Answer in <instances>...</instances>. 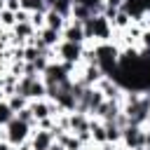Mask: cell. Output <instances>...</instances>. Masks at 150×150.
<instances>
[{"label":"cell","instance_id":"cell-1","mask_svg":"<svg viewBox=\"0 0 150 150\" xmlns=\"http://www.w3.org/2000/svg\"><path fill=\"white\" fill-rule=\"evenodd\" d=\"M94 56H96V66L103 70V75H110L117 70L120 63V47L110 40V42H96L94 45Z\"/></svg>","mask_w":150,"mask_h":150},{"label":"cell","instance_id":"cell-2","mask_svg":"<svg viewBox=\"0 0 150 150\" xmlns=\"http://www.w3.org/2000/svg\"><path fill=\"white\" fill-rule=\"evenodd\" d=\"M2 129H5V138H7L14 148H16V145H21V143H26V141L30 138V131H33V127H30V124H26L23 120H19L16 115H14V117H12Z\"/></svg>","mask_w":150,"mask_h":150},{"label":"cell","instance_id":"cell-3","mask_svg":"<svg viewBox=\"0 0 150 150\" xmlns=\"http://www.w3.org/2000/svg\"><path fill=\"white\" fill-rule=\"evenodd\" d=\"M82 54H84V45H80V42L61 40V42L56 45V59L63 61V63L80 66V63H82Z\"/></svg>","mask_w":150,"mask_h":150},{"label":"cell","instance_id":"cell-4","mask_svg":"<svg viewBox=\"0 0 150 150\" xmlns=\"http://www.w3.org/2000/svg\"><path fill=\"white\" fill-rule=\"evenodd\" d=\"M143 136H145V129H143L141 124H127V127L122 129V138H120L122 150L143 148Z\"/></svg>","mask_w":150,"mask_h":150},{"label":"cell","instance_id":"cell-5","mask_svg":"<svg viewBox=\"0 0 150 150\" xmlns=\"http://www.w3.org/2000/svg\"><path fill=\"white\" fill-rule=\"evenodd\" d=\"M28 108H30V112H33V117H35L38 122H40V120H45V117H56V115H59L56 103H54V101H49L47 96H45V98L28 101Z\"/></svg>","mask_w":150,"mask_h":150},{"label":"cell","instance_id":"cell-6","mask_svg":"<svg viewBox=\"0 0 150 150\" xmlns=\"http://www.w3.org/2000/svg\"><path fill=\"white\" fill-rule=\"evenodd\" d=\"M61 40L84 45L87 40H84V28H82V21H77V19H68V21H66V26H63V30H61Z\"/></svg>","mask_w":150,"mask_h":150},{"label":"cell","instance_id":"cell-7","mask_svg":"<svg viewBox=\"0 0 150 150\" xmlns=\"http://www.w3.org/2000/svg\"><path fill=\"white\" fill-rule=\"evenodd\" d=\"M28 143H30V148H33V150H49V148H52V143H54V134H52V131H47V129L33 127Z\"/></svg>","mask_w":150,"mask_h":150},{"label":"cell","instance_id":"cell-8","mask_svg":"<svg viewBox=\"0 0 150 150\" xmlns=\"http://www.w3.org/2000/svg\"><path fill=\"white\" fill-rule=\"evenodd\" d=\"M89 122L91 117L82 110H73L68 112V131L70 134H82V131H89Z\"/></svg>","mask_w":150,"mask_h":150},{"label":"cell","instance_id":"cell-9","mask_svg":"<svg viewBox=\"0 0 150 150\" xmlns=\"http://www.w3.org/2000/svg\"><path fill=\"white\" fill-rule=\"evenodd\" d=\"M35 35H38V40H40L45 47H52V49H56V45L61 42V33L54 30V28H47V26H42Z\"/></svg>","mask_w":150,"mask_h":150},{"label":"cell","instance_id":"cell-10","mask_svg":"<svg viewBox=\"0 0 150 150\" xmlns=\"http://www.w3.org/2000/svg\"><path fill=\"white\" fill-rule=\"evenodd\" d=\"M66 21H68V16L59 14V12H56V9H52V7L45 12V26H47V28H54V30H59V33H61V30H63V26H66Z\"/></svg>","mask_w":150,"mask_h":150},{"label":"cell","instance_id":"cell-11","mask_svg":"<svg viewBox=\"0 0 150 150\" xmlns=\"http://www.w3.org/2000/svg\"><path fill=\"white\" fill-rule=\"evenodd\" d=\"M89 134H91V145H101V143H105V127H103L101 120L91 117V122H89Z\"/></svg>","mask_w":150,"mask_h":150},{"label":"cell","instance_id":"cell-12","mask_svg":"<svg viewBox=\"0 0 150 150\" xmlns=\"http://www.w3.org/2000/svg\"><path fill=\"white\" fill-rule=\"evenodd\" d=\"M103 127H105V141H108V143H120V138H122V127H120L115 120L103 122Z\"/></svg>","mask_w":150,"mask_h":150},{"label":"cell","instance_id":"cell-13","mask_svg":"<svg viewBox=\"0 0 150 150\" xmlns=\"http://www.w3.org/2000/svg\"><path fill=\"white\" fill-rule=\"evenodd\" d=\"M110 23H112V28H115V30H127V28H129V23H131V16H129L124 9H117V14L112 16V21H110Z\"/></svg>","mask_w":150,"mask_h":150},{"label":"cell","instance_id":"cell-14","mask_svg":"<svg viewBox=\"0 0 150 150\" xmlns=\"http://www.w3.org/2000/svg\"><path fill=\"white\" fill-rule=\"evenodd\" d=\"M91 14V9L87 5H80V2H73V9H70V19H77V21H87Z\"/></svg>","mask_w":150,"mask_h":150},{"label":"cell","instance_id":"cell-15","mask_svg":"<svg viewBox=\"0 0 150 150\" xmlns=\"http://www.w3.org/2000/svg\"><path fill=\"white\" fill-rule=\"evenodd\" d=\"M5 98H7L9 108L14 110V115H16L19 110H23V108L28 105V98H26V96H21V94H16V91H14V94H9V96H5Z\"/></svg>","mask_w":150,"mask_h":150},{"label":"cell","instance_id":"cell-16","mask_svg":"<svg viewBox=\"0 0 150 150\" xmlns=\"http://www.w3.org/2000/svg\"><path fill=\"white\" fill-rule=\"evenodd\" d=\"M21 9H26V12H47L49 7H47V2L45 0H21Z\"/></svg>","mask_w":150,"mask_h":150},{"label":"cell","instance_id":"cell-17","mask_svg":"<svg viewBox=\"0 0 150 150\" xmlns=\"http://www.w3.org/2000/svg\"><path fill=\"white\" fill-rule=\"evenodd\" d=\"M14 117V110L9 108V103H7V98H0V127H5L9 120Z\"/></svg>","mask_w":150,"mask_h":150},{"label":"cell","instance_id":"cell-18","mask_svg":"<svg viewBox=\"0 0 150 150\" xmlns=\"http://www.w3.org/2000/svg\"><path fill=\"white\" fill-rule=\"evenodd\" d=\"M16 23V19H14V12H9V9H2L0 12V28H12Z\"/></svg>","mask_w":150,"mask_h":150},{"label":"cell","instance_id":"cell-19","mask_svg":"<svg viewBox=\"0 0 150 150\" xmlns=\"http://www.w3.org/2000/svg\"><path fill=\"white\" fill-rule=\"evenodd\" d=\"M16 117H19V120H23V122H26V124H30V127H38V120L33 117V112H30V108H28V105H26L23 110H19V112H16Z\"/></svg>","mask_w":150,"mask_h":150},{"label":"cell","instance_id":"cell-20","mask_svg":"<svg viewBox=\"0 0 150 150\" xmlns=\"http://www.w3.org/2000/svg\"><path fill=\"white\" fill-rule=\"evenodd\" d=\"M30 23H33L35 30H40V28L45 26V12H33V14H30Z\"/></svg>","mask_w":150,"mask_h":150},{"label":"cell","instance_id":"cell-21","mask_svg":"<svg viewBox=\"0 0 150 150\" xmlns=\"http://www.w3.org/2000/svg\"><path fill=\"white\" fill-rule=\"evenodd\" d=\"M5 9H9V12L21 9V0H5Z\"/></svg>","mask_w":150,"mask_h":150},{"label":"cell","instance_id":"cell-22","mask_svg":"<svg viewBox=\"0 0 150 150\" xmlns=\"http://www.w3.org/2000/svg\"><path fill=\"white\" fill-rule=\"evenodd\" d=\"M122 2H124V0H103V5H105V7H115V9H120V7H122Z\"/></svg>","mask_w":150,"mask_h":150},{"label":"cell","instance_id":"cell-23","mask_svg":"<svg viewBox=\"0 0 150 150\" xmlns=\"http://www.w3.org/2000/svg\"><path fill=\"white\" fill-rule=\"evenodd\" d=\"M145 129V136H143V148L150 150V127H143Z\"/></svg>","mask_w":150,"mask_h":150},{"label":"cell","instance_id":"cell-24","mask_svg":"<svg viewBox=\"0 0 150 150\" xmlns=\"http://www.w3.org/2000/svg\"><path fill=\"white\" fill-rule=\"evenodd\" d=\"M0 150H14V145H12L7 138H2V141H0Z\"/></svg>","mask_w":150,"mask_h":150},{"label":"cell","instance_id":"cell-25","mask_svg":"<svg viewBox=\"0 0 150 150\" xmlns=\"http://www.w3.org/2000/svg\"><path fill=\"white\" fill-rule=\"evenodd\" d=\"M143 127H150V110H148V117H145V124Z\"/></svg>","mask_w":150,"mask_h":150},{"label":"cell","instance_id":"cell-26","mask_svg":"<svg viewBox=\"0 0 150 150\" xmlns=\"http://www.w3.org/2000/svg\"><path fill=\"white\" fill-rule=\"evenodd\" d=\"M70 150H87L84 145H75V148H70Z\"/></svg>","mask_w":150,"mask_h":150},{"label":"cell","instance_id":"cell-27","mask_svg":"<svg viewBox=\"0 0 150 150\" xmlns=\"http://www.w3.org/2000/svg\"><path fill=\"white\" fill-rule=\"evenodd\" d=\"M45 2H47V7H52V5L56 2V0H45Z\"/></svg>","mask_w":150,"mask_h":150},{"label":"cell","instance_id":"cell-28","mask_svg":"<svg viewBox=\"0 0 150 150\" xmlns=\"http://www.w3.org/2000/svg\"><path fill=\"white\" fill-rule=\"evenodd\" d=\"M2 138H5V129L0 127V141H2Z\"/></svg>","mask_w":150,"mask_h":150},{"label":"cell","instance_id":"cell-29","mask_svg":"<svg viewBox=\"0 0 150 150\" xmlns=\"http://www.w3.org/2000/svg\"><path fill=\"white\" fill-rule=\"evenodd\" d=\"M2 9H5V0H0V12H2Z\"/></svg>","mask_w":150,"mask_h":150}]
</instances>
